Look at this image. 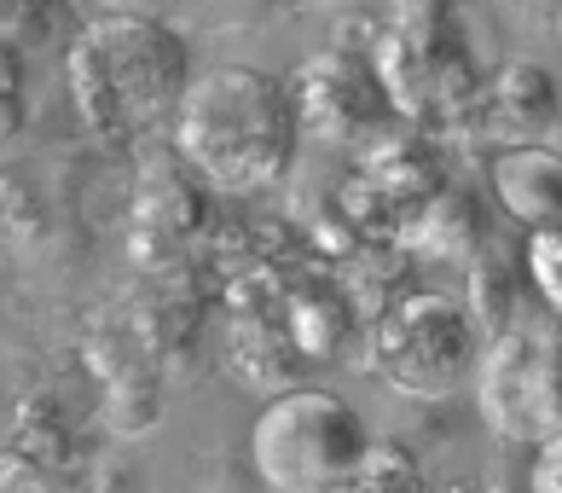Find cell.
I'll use <instances>...</instances> for the list:
<instances>
[{
	"label": "cell",
	"mask_w": 562,
	"mask_h": 493,
	"mask_svg": "<svg viewBox=\"0 0 562 493\" xmlns=\"http://www.w3.org/2000/svg\"><path fill=\"white\" fill-rule=\"evenodd\" d=\"M406 238L418 244L424 256H435V261H470L482 244H493L482 203H475L470 192H447V187L406 221Z\"/></svg>",
	"instance_id": "obj_11"
},
{
	"label": "cell",
	"mask_w": 562,
	"mask_h": 493,
	"mask_svg": "<svg viewBox=\"0 0 562 493\" xmlns=\"http://www.w3.org/2000/svg\"><path fill=\"white\" fill-rule=\"evenodd\" d=\"M302 146L290 81L256 65H221L186 81L175 99V152L210 187L249 198L279 187Z\"/></svg>",
	"instance_id": "obj_1"
},
{
	"label": "cell",
	"mask_w": 562,
	"mask_h": 493,
	"mask_svg": "<svg viewBox=\"0 0 562 493\" xmlns=\"http://www.w3.org/2000/svg\"><path fill=\"white\" fill-rule=\"evenodd\" d=\"M192 81L186 41L145 12H105L70 47V93L99 139H134L175 111Z\"/></svg>",
	"instance_id": "obj_2"
},
{
	"label": "cell",
	"mask_w": 562,
	"mask_h": 493,
	"mask_svg": "<svg viewBox=\"0 0 562 493\" xmlns=\"http://www.w3.org/2000/svg\"><path fill=\"white\" fill-rule=\"evenodd\" d=\"M371 447L366 418L330 389H284L249 429V464L279 493L348 488Z\"/></svg>",
	"instance_id": "obj_3"
},
{
	"label": "cell",
	"mask_w": 562,
	"mask_h": 493,
	"mask_svg": "<svg viewBox=\"0 0 562 493\" xmlns=\"http://www.w3.org/2000/svg\"><path fill=\"white\" fill-rule=\"evenodd\" d=\"M18 122H24V81H18V65L0 41V139H12Z\"/></svg>",
	"instance_id": "obj_15"
},
{
	"label": "cell",
	"mask_w": 562,
	"mask_h": 493,
	"mask_svg": "<svg viewBox=\"0 0 562 493\" xmlns=\"http://www.w3.org/2000/svg\"><path fill=\"white\" fill-rule=\"evenodd\" d=\"M528 279H533L539 302L557 314L562 307V227H533V238H528Z\"/></svg>",
	"instance_id": "obj_14"
},
{
	"label": "cell",
	"mask_w": 562,
	"mask_h": 493,
	"mask_svg": "<svg viewBox=\"0 0 562 493\" xmlns=\"http://www.w3.org/2000/svg\"><path fill=\"white\" fill-rule=\"evenodd\" d=\"M348 488H366V493L424 488V470H418V459H412L401 441H378V436H371V447H366V459H360V470H353Z\"/></svg>",
	"instance_id": "obj_13"
},
{
	"label": "cell",
	"mask_w": 562,
	"mask_h": 493,
	"mask_svg": "<svg viewBox=\"0 0 562 493\" xmlns=\"http://www.w3.org/2000/svg\"><path fill=\"white\" fill-rule=\"evenodd\" d=\"M475 355H482V325L464 302L441 291L401 296L371 332V360L383 383L412 401H452L470 383Z\"/></svg>",
	"instance_id": "obj_4"
},
{
	"label": "cell",
	"mask_w": 562,
	"mask_h": 493,
	"mask_svg": "<svg viewBox=\"0 0 562 493\" xmlns=\"http://www.w3.org/2000/svg\"><path fill=\"white\" fill-rule=\"evenodd\" d=\"M371 163L360 175V192H366V210L383 215L389 227H406L412 215L424 210V203L441 192V180H435V163L418 152V146H394V139H371Z\"/></svg>",
	"instance_id": "obj_10"
},
{
	"label": "cell",
	"mask_w": 562,
	"mask_h": 493,
	"mask_svg": "<svg viewBox=\"0 0 562 493\" xmlns=\"http://www.w3.org/2000/svg\"><path fill=\"white\" fill-rule=\"evenodd\" d=\"M475 401L493 436L539 447L562 424V395H557V332L546 325H505L482 343L475 355Z\"/></svg>",
	"instance_id": "obj_6"
},
{
	"label": "cell",
	"mask_w": 562,
	"mask_h": 493,
	"mask_svg": "<svg viewBox=\"0 0 562 493\" xmlns=\"http://www.w3.org/2000/svg\"><path fill=\"white\" fill-rule=\"evenodd\" d=\"M378 76L401 116L452 111L470 99V53L452 0H389Z\"/></svg>",
	"instance_id": "obj_5"
},
{
	"label": "cell",
	"mask_w": 562,
	"mask_h": 493,
	"mask_svg": "<svg viewBox=\"0 0 562 493\" xmlns=\"http://www.w3.org/2000/svg\"><path fill=\"white\" fill-rule=\"evenodd\" d=\"M475 122L498 146H510V139H557V76L546 65L516 58L475 93Z\"/></svg>",
	"instance_id": "obj_8"
},
{
	"label": "cell",
	"mask_w": 562,
	"mask_h": 493,
	"mask_svg": "<svg viewBox=\"0 0 562 493\" xmlns=\"http://www.w3.org/2000/svg\"><path fill=\"white\" fill-rule=\"evenodd\" d=\"M493 192L522 227H562V157L557 139H510L493 152Z\"/></svg>",
	"instance_id": "obj_9"
},
{
	"label": "cell",
	"mask_w": 562,
	"mask_h": 493,
	"mask_svg": "<svg viewBox=\"0 0 562 493\" xmlns=\"http://www.w3.org/2000/svg\"><path fill=\"white\" fill-rule=\"evenodd\" d=\"M290 99L302 134H319L330 146H371L401 116L378 76V58H366L360 47H325L302 58V70L290 76Z\"/></svg>",
	"instance_id": "obj_7"
},
{
	"label": "cell",
	"mask_w": 562,
	"mask_h": 493,
	"mask_svg": "<svg viewBox=\"0 0 562 493\" xmlns=\"http://www.w3.org/2000/svg\"><path fill=\"white\" fill-rule=\"evenodd\" d=\"M53 0H0V41H24L30 30L47 24Z\"/></svg>",
	"instance_id": "obj_16"
},
{
	"label": "cell",
	"mask_w": 562,
	"mask_h": 493,
	"mask_svg": "<svg viewBox=\"0 0 562 493\" xmlns=\"http://www.w3.org/2000/svg\"><path fill=\"white\" fill-rule=\"evenodd\" d=\"M464 267H475L470 273V320L487 325V332H505V325L516 320V302H510V261L505 250H493V244H482Z\"/></svg>",
	"instance_id": "obj_12"
},
{
	"label": "cell",
	"mask_w": 562,
	"mask_h": 493,
	"mask_svg": "<svg viewBox=\"0 0 562 493\" xmlns=\"http://www.w3.org/2000/svg\"><path fill=\"white\" fill-rule=\"evenodd\" d=\"M533 488L539 493H557V436L539 441V470H533Z\"/></svg>",
	"instance_id": "obj_17"
}]
</instances>
